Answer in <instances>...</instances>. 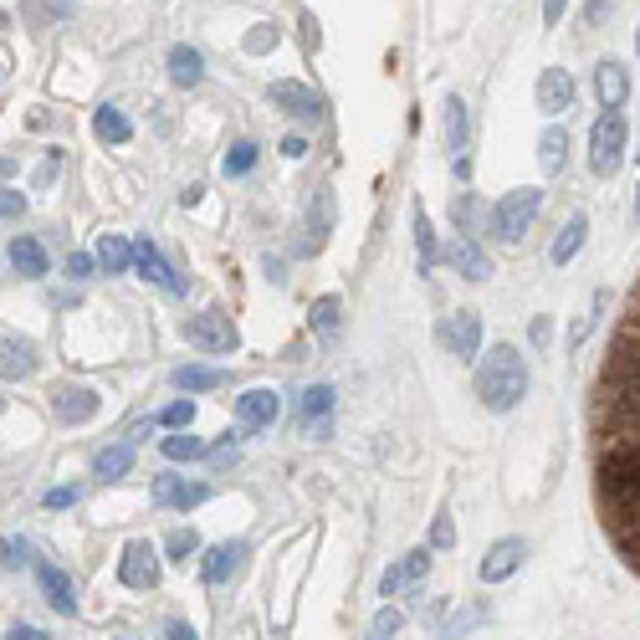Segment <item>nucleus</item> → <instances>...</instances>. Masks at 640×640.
<instances>
[{"instance_id": "obj_40", "label": "nucleus", "mask_w": 640, "mask_h": 640, "mask_svg": "<svg viewBox=\"0 0 640 640\" xmlns=\"http://www.w3.org/2000/svg\"><path fill=\"white\" fill-rule=\"evenodd\" d=\"M16 216H26V190L0 185V221H16Z\"/></svg>"}, {"instance_id": "obj_32", "label": "nucleus", "mask_w": 640, "mask_h": 640, "mask_svg": "<svg viewBox=\"0 0 640 640\" xmlns=\"http://www.w3.org/2000/svg\"><path fill=\"white\" fill-rule=\"evenodd\" d=\"M159 451H164L169 461H190V456H205V441H200V436H190V431H175V436H164V441H159Z\"/></svg>"}, {"instance_id": "obj_53", "label": "nucleus", "mask_w": 640, "mask_h": 640, "mask_svg": "<svg viewBox=\"0 0 640 640\" xmlns=\"http://www.w3.org/2000/svg\"><path fill=\"white\" fill-rule=\"evenodd\" d=\"M0 26H6V11H0Z\"/></svg>"}, {"instance_id": "obj_10", "label": "nucleus", "mask_w": 640, "mask_h": 640, "mask_svg": "<svg viewBox=\"0 0 640 640\" xmlns=\"http://www.w3.org/2000/svg\"><path fill=\"white\" fill-rule=\"evenodd\" d=\"M523 559H528V543H523V538H497V543L487 548V559H482V579H487V584H502Z\"/></svg>"}, {"instance_id": "obj_11", "label": "nucleus", "mask_w": 640, "mask_h": 640, "mask_svg": "<svg viewBox=\"0 0 640 640\" xmlns=\"http://www.w3.org/2000/svg\"><path fill=\"white\" fill-rule=\"evenodd\" d=\"M594 98H600L605 113H620V103L630 98V72L620 62H600L594 67Z\"/></svg>"}, {"instance_id": "obj_36", "label": "nucleus", "mask_w": 640, "mask_h": 640, "mask_svg": "<svg viewBox=\"0 0 640 640\" xmlns=\"http://www.w3.org/2000/svg\"><path fill=\"white\" fill-rule=\"evenodd\" d=\"M190 420H195V405L190 400H169L159 410V425H169V431H190Z\"/></svg>"}, {"instance_id": "obj_8", "label": "nucleus", "mask_w": 640, "mask_h": 640, "mask_svg": "<svg viewBox=\"0 0 640 640\" xmlns=\"http://www.w3.org/2000/svg\"><path fill=\"white\" fill-rule=\"evenodd\" d=\"M538 108L548 118H559V113L574 108V77H569V67H543V77H538Z\"/></svg>"}, {"instance_id": "obj_1", "label": "nucleus", "mask_w": 640, "mask_h": 640, "mask_svg": "<svg viewBox=\"0 0 640 640\" xmlns=\"http://www.w3.org/2000/svg\"><path fill=\"white\" fill-rule=\"evenodd\" d=\"M594 507L615 553L640 574V282L605 349L589 400Z\"/></svg>"}, {"instance_id": "obj_51", "label": "nucleus", "mask_w": 640, "mask_h": 640, "mask_svg": "<svg viewBox=\"0 0 640 640\" xmlns=\"http://www.w3.org/2000/svg\"><path fill=\"white\" fill-rule=\"evenodd\" d=\"M635 216H640V190H635Z\"/></svg>"}, {"instance_id": "obj_2", "label": "nucleus", "mask_w": 640, "mask_h": 640, "mask_svg": "<svg viewBox=\"0 0 640 640\" xmlns=\"http://www.w3.org/2000/svg\"><path fill=\"white\" fill-rule=\"evenodd\" d=\"M528 395V364L512 344H492L477 364V400L492 410V415H507L518 410V400Z\"/></svg>"}, {"instance_id": "obj_22", "label": "nucleus", "mask_w": 640, "mask_h": 640, "mask_svg": "<svg viewBox=\"0 0 640 640\" xmlns=\"http://www.w3.org/2000/svg\"><path fill=\"white\" fill-rule=\"evenodd\" d=\"M216 384H226V369H216V364H180L175 369V390H216Z\"/></svg>"}, {"instance_id": "obj_46", "label": "nucleus", "mask_w": 640, "mask_h": 640, "mask_svg": "<svg viewBox=\"0 0 640 640\" xmlns=\"http://www.w3.org/2000/svg\"><path fill=\"white\" fill-rule=\"evenodd\" d=\"M564 6H569V0H543V21L559 26V21H564Z\"/></svg>"}, {"instance_id": "obj_33", "label": "nucleus", "mask_w": 640, "mask_h": 640, "mask_svg": "<svg viewBox=\"0 0 640 640\" xmlns=\"http://www.w3.org/2000/svg\"><path fill=\"white\" fill-rule=\"evenodd\" d=\"M415 246H420V267L431 272L436 267V231H431V221H425L420 205H415Z\"/></svg>"}, {"instance_id": "obj_38", "label": "nucleus", "mask_w": 640, "mask_h": 640, "mask_svg": "<svg viewBox=\"0 0 640 640\" xmlns=\"http://www.w3.org/2000/svg\"><path fill=\"white\" fill-rule=\"evenodd\" d=\"M400 625H405V615H400L395 605H384V610L374 615V625H369V640H390V635H400Z\"/></svg>"}, {"instance_id": "obj_47", "label": "nucleus", "mask_w": 640, "mask_h": 640, "mask_svg": "<svg viewBox=\"0 0 640 640\" xmlns=\"http://www.w3.org/2000/svg\"><path fill=\"white\" fill-rule=\"evenodd\" d=\"M164 635H169V640H200V635H195L185 620H169V625H164Z\"/></svg>"}, {"instance_id": "obj_41", "label": "nucleus", "mask_w": 640, "mask_h": 640, "mask_svg": "<svg viewBox=\"0 0 640 640\" xmlns=\"http://www.w3.org/2000/svg\"><path fill=\"white\" fill-rule=\"evenodd\" d=\"M431 543H436V548H451V543H456V528H451L446 512H436V523H431Z\"/></svg>"}, {"instance_id": "obj_17", "label": "nucleus", "mask_w": 640, "mask_h": 640, "mask_svg": "<svg viewBox=\"0 0 640 640\" xmlns=\"http://www.w3.org/2000/svg\"><path fill=\"white\" fill-rule=\"evenodd\" d=\"M446 262L466 277V282H482L487 272H492V262H487V251L472 241V236H456L451 246H446Z\"/></svg>"}, {"instance_id": "obj_30", "label": "nucleus", "mask_w": 640, "mask_h": 640, "mask_svg": "<svg viewBox=\"0 0 640 640\" xmlns=\"http://www.w3.org/2000/svg\"><path fill=\"white\" fill-rule=\"evenodd\" d=\"M93 128H98V139H103V144H128V134H134V123H128L118 108H98Z\"/></svg>"}, {"instance_id": "obj_23", "label": "nucleus", "mask_w": 640, "mask_h": 640, "mask_svg": "<svg viewBox=\"0 0 640 640\" xmlns=\"http://www.w3.org/2000/svg\"><path fill=\"white\" fill-rule=\"evenodd\" d=\"M169 77H175L180 88H195V82L205 77V57L195 47H175L169 52Z\"/></svg>"}, {"instance_id": "obj_26", "label": "nucleus", "mask_w": 640, "mask_h": 640, "mask_svg": "<svg viewBox=\"0 0 640 640\" xmlns=\"http://www.w3.org/2000/svg\"><path fill=\"white\" fill-rule=\"evenodd\" d=\"M128 466H134V446H108V451H98V456H93V472H98L103 482L128 477Z\"/></svg>"}, {"instance_id": "obj_37", "label": "nucleus", "mask_w": 640, "mask_h": 640, "mask_svg": "<svg viewBox=\"0 0 640 640\" xmlns=\"http://www.w3.org/2000/svg\"><path fill=\"white\" fill-rule=\"evenodd\" d=\"M338 308H344V303H338L333 292L318 297V303H313V328H318V333H338Z\"/></svg>"}, {"instance_id": "obj_4", "label": "nucleus", "mask_w": 640, "mask_h": 640, "mask_svg": "<svg viewBox=\"0 0 640 640\" xmlns=\"http://www.w3.org/2000/svg\"><path fill=\"white\" fill-rule=\"evenodd\" d=\"M625 159V118L620 113H600L589 128V169L600 180H610Z\"/></svg>"}, {"instance_id": "obj_15", "label": "nucleus", "mask_w": 640, "mask_h": 640, "mask_svg": "<svg viewBox=\"0 0 640 640\" xmlns=\"http://www.w3.org/2000/svg\"><path fill=\"white\" fill-rule=\"evenodd\" d=\"M205 497H210L205 482H185V477H169V472L154 477V502H159V507H185V512H190V507L205 502Z\"/></svg>"}, {"instance_id": "obj_19", "label": "nucleus", "mask_w": 640, "mask_h": 640, "mask_svg": "<svg viewBox=\"0 0 640 640\" xmlns=\"http://www.w3.org/2000/svg\"><path fill=\"white\" fill-rule=\"evenodd\" d=\"M36 374V349L26 338H0V379H26Z\"/></svg>"}, {"instance_id": "obj_50", "label": "nucleus", "mask_w": 640, "mask_h": 640, "mask_svg": "<svg viewBox=\"0 0 640 640\" xmlns=\"http://www.w3.org/2000/svg\"><path fill=\"white\" fill-rule=\"evenodd\" d=\"M11 169H16V159H0V180H6V175H11Z\"/></svg>"}, {"instance_id": "obj_42", "label": "nucleus", "mask_w": 640, "mask_h": 640, "mask_svg": "<svg viewBox=\"0 0 640 640\" xmlns=\"http://www.w3.org/2000/svg\"><path fill=\"white\" fill-rule=\"evenodd\" d=\"M93 262H98V256H88V251H77V256H67V277H93Z\"/></svg>"}, {"instance_id": "obj_14", "label": "nucleus", "mask_w": 640, "mask_h": 640, "mask_svg": "<svg viewBox=\"0 0 640 640\" xmlns=\"http://www.w3.org/2000/svg\"><path fill=\"white\" fill-rule=\"evenodd\" d=\"M277 415H282V400L272 390H246L236 400V420L246 425V431H262V425H272Z\"/></svg>"}, {"instance_id": "obj_49", "label": "nucleus", "mask_w": 640, "mask_h": 640, "mask_svg": "<svg viewBox=\"0 0 640 640\" xmlns=\"http://www.w3.org/2000/svg\"><path fill=\"white\" fill-rule=\"evenodd\" d=\"M282 154H287V159H303V154H308V139H297V134L282 139Z\"/></svg>"}, {"instance_id": "obj_43", "label": "nucleus", "mask_w": 640, "mask_h": 640, "mask_svg": "<svg viewBox=\"0 0 640 640\" xmlns=\"http://www.w3.org/2000/svg\"><path fill=\"white\" fill-rule=\"evenodd\" d=\"M77 497H82V492H77V487H52V492H47V497H41V502H47V507H52V512H57V507H72V502H77Z\"/></svg>"}, {"instance_id": "obj_54", "label": "nucleus", "mask_w": 640, "mask_h": 640, "mask_svg": "<svg viewBox=\"0 0 640 640\" xmlns=\"http://www.w3.org/2000/svg\"><path fill=\"white\" fill-rule=\"evenodd\" d=\"M635 154H640V149H635Z\"/></svg>"}, {"instance_id": "obj_48", "label": "nucleus", "mask_w": 640, "mask_h": 640, "mask_svg": "<svg viewBox=\"0 0 640 640\" xmlns=\"http://www.w3.org/2000/svg\"><path fill=\"white\" fill-rule=\"evenodd\" d=\"M605 16H610V6H605V0H589V6H584V21H589V26H600Z\"/></svg>"}, {"instance_id": "obj_28", "label": "nucleus", "mask_w": 640, "mask_h": 640, "mask_svg": "<svg viewBox=\"0 0 640 640\" xmlns=\"http://www.w3.org/2000/svg\"><path fill=\"white\" fill-rule=\"evenodd\" d=\"M98 267L103 272H128L134 267V246H128L123 236H103L98 241Z\"/></svg>"}, {"instance_id": "obj_18", "label": "nucleus", "mask_w": 640, "mask_h": 640, "mask_svg": "<svg viewBox=\"0 0 640 640\" xmlns=\"http://www.w3.org/2000/svg\"><path fill=\"white\" fill-rule=\"evenodd\" d=\"M241 559H246V543H221V548H210L205 564H200L205 584H226V579H236Z\"/></svg>"}, {"instance_id": "obj_34", "label": "nucleus", "mask_w": 640, "mask_h": 640, "mask_svg": "<svg viewBox=\"0 0 640 640\" xmlns=\"http://www.w3.org/2000/svg\"><path fill=\"white\" fill-rule=\"evenodd\" d=\"M169 559H180V564H190L195 559V553H200V533L195 528H175V533H169Z\"/></svg>"}, {"instance_id": "obj_5", "label": "nucleus", "mask_w": 640, "mask_h": 640, "mask_svg": "<svg viewBox=\"0 0 640 640\" xmlns=\"http://www.w3.org/2000/svg\"><path fill=\"white\" fill-rule=\"evenodd\" d=\"M185 338L205 354H236V328L226 313H195L185 318Z\"/></svg>"}, {"instance_id": "obj_21", "label": "nucleus", "mask_w": 640, "mask_h": 640, "mask_svg": "<svg viewBox=\"0 0 640 640\" xmlns=\"http://www.w3.org/2000/svg\"><path fill=\"white\" fill-rule=\"evenodd\" d=\"M11 267L21 277H47V246H41L36 236H16L11 241Z\"/></svg>"}, {"instance_id": "obj_52", "label": "nucleus", "mask_w": 640, "mask_h": 640, "mask_svg": "<svg viewBox=\"0 0 640 640\" xmlns=\"http://www.w3.org/2000/svg\"><path fill=\"white\" fill-rule=\"evenodd\" d=\"M635 52H640V31H635Z\"/></svg>"}, {"instance_id": "obj_16", "label": "nucleus", "mask_w": 640, "mask_h": 640, "mask_svg": "<svg viewBox=\"0 0 640 640\" xmlns=\"http://www.w3.org/2000/svg\"><path fill=\"white\" fill-rule=\"evenodd\" d=\"M134 267H139V277H149L154 287H164V292H185V282L169 272V262L159 256V246L154 241H134Z\"/></svg>"}, {"instance_id": "obj_24", "label": "nucleus", "mask_w": 640, "mask_h": 640, "mask_svg": "<svg viewBox=\"0 0 640 640\" xmlns=\"http://www.w3.org/2000/svg\"><path fill=\"white\" fill-rule=\"evenodd\" d=\"M328 410H333V384H313V390H303V405H297V415H303V425L318 420V436L328 431Z\"/></svg>"}, {"instance_id": "obj_13", "label": "nucleus", "mask_w": 640, "mask_h": 640, "mask_svg": "<svg viewBox=\"0 0 640 640\" xmlns=\"http://www.w3.org/2000/svg\"><path fill=\"white\" fill-rule=\"evenodd\" d=\"M36 584H41V594H47V605L57 615H77V589L57 564H36Z\"/></svg>"}, {"instance_id": "obj_3", "label": "nucleus", "mask_w": 640, "mask_h": 640, "mask_svg": "<svg viewBox=\"0 0 640 640\" xmlns=\"http://www.w3.org/2000/svg\"><path fill=\"white\" fill-rule=\"evenodd\" d=\"M538 205H543V190L533 185H518V190H507L497 205H492V236L497 241H523L533 216H538Z\"/></svg>"}, {"instance_id": "obj_35", "label": "nucleus", "mask_w": 640, "mask_h": 640, "mask_svg": "<svg viewBox=\"0 0 640 640\" xmlns=\"http://www.w3.org/2000/svg\"><path fill=\"white\" fill-rule=\"evenodd\" d=\"M31 564V543L26 538H0V569H26Z\"/></svg>"}, {"instance_id": "obj_44", "label": "nucleus", "mask_w": 640, "mask_h": 640, "mask_svg": "<svg viewBox=\"0 0 640 640\" xmlns=\"http://www.w3.org/2000/svg\"><path fill=\"white\" fill-rule=\"evenodd\" d=\"M482 620H487V610H466L461 620H451V625H446V640H456V635H461L466 625H482Z\"/></svg>"}, {"instance_id": "obj_6", "label": "nucleus", "mask_w": 640, "mask_h": 640, "mask_svg": "<svg viewBox=\"0 0 640 640\" xmlns=\"http://www.w3.org/2000/svg\"><path fill=\"white\" fill-rule=\"evenodd\" d=\"M436 338L456 359H477V349H482V318L477 313H451V318L436 323Z\"/></svg>"}, {"instance_id": "obj_27", "label": "nucleus", "mask_w": 640, "mask_h": 640, "mask_svg": "<svg viewBox=\"0 0 640 640\" xmlns=\"http://www.w3.org/2000/svg\"><path fill=\"white\" fill-rule=\"evenodd\" d=\"M441 113H446V149H456V159H466V103L446 98Z\"/></svg>"}, {"instance_id": "obj_9", "label": "nucleus", "mask_w": 640, "mask_h": 640, "mask_svg": "<svg viewBox=\"0 0 640 640\" xmlns=\"http://www.w3.org/2000/svg\"><path fill=\"white\" fill-rule=\"evenodd\" d=\"M425 569H431V548H415V553H405V559H400L395 569H384L379 594H384V600H395L400 589H410V584H420V579H425Z\"/></svg>"}, {"instance_id": "obj_45", "label": "nucleus", "mask_w": 640, "mask_h": 640, "mask_svg": "<svg viewBox=\"0 0 640 640\" xmlns=\"http://www.w3.org/2000/svg\"><path fill=\"white\" fill-rule=\"evenodd\" d=\"M6 640H52L47 630H36V625H11L6 630Z\"/></svg>"}, {"instance_id": "obj_39", "label": "nucleus", "mask_w": 640, "mask_h": 640, "mask_svg": "<svg viewBox=\"0 0 640 640\" xmlns=\"http://www.w3.org/2000/svg\"><path fill=\"white\" fill-rule=\"evenodd\" d=\"M256 164V144H231V154H226V175H246V169Z\"/></svg>"}, {"instance_id": "obj_31", "label": "nucleus", "mask_w": 640, "mask_h": 640, "mask_svg": "<svg viewBox=\"0 0 640 640\" xmlns=\"http://www.w3.org/2000/svg\"><path fill=\"white\" fill-rule=\"evenodd\" d=\"M308 226H313V246L328 236V226H333V195L328 190H318L313 200H308Z\"/></svg>"}, {"instance_id": "obj_7", "label": "nucleus", "mask_w": 640, "mask_h": 640, "mask_svg": "<svg viewBox=\"0 0 640 640\" xmlns=\"http://www.w3.org/2000/svg\"><path fill=\"white\" fill-rule=\"evenodd\" d=\"M118 579H123L128 589H154V584H159V553H154V543H149V538H134V543L123 548Z\"/></svg>"}, {"instance_id": "obj_20", "label": "nucleus", "mask_w": 640, "mask_h": 640, "mask_svg": "<svg viewBox=\"0 0 640 640\" xmlns=\"http://www.w3.org/2000/svg\"><path fill=\"white\" fill-rule=\"evenodd\" d=\"M272 103L287 108L292 118H318V98L303 88V82H272Z\"/></svg>"}, {"instance_id": "obj_29", "label": "nucleus", "mask_w": 640, "mask_h": 640, "mask_svg": "<svg viewBox=\"0 0 640 640\" xmlns=\"http://www.w3.org/2000/svg\"><path fill=\"white\" fill-rule=\"evenodd\" d=\"M569 159V139H564V128H548V134L538 139V164L548 169V175H559Z\"/></svg>"}, {"instance_id": "obj_12", "label": "nucleus", "mask_w": 640, "mask_h": 640, "mask_svg": "<svg viewBox=\"0 0 640 640\" xmlns=\"http://www.w3.org/2000/svg\"><path fill=\"white\" fill-rule=\"evenodd\" d=\"M52 410H57V420L82 425V420H93V415H98V395L88 390V384H62V390L52 395Z\"/></svg>"}, {"instance_id": "obj_25", "label": "nucleus", "mask_w": 640, "mask_h": 640, "mask_svg": "<svg viewBox=\"0 0 640 640\" xmlns=\"http://www.w3.org/2000/svg\"><path fill=\"white\" fill-rule=\"evenodd\" d=\"M584 236H589V221L584 216H569V226L559 231V241H553V267H564V262H574V251L584 246Z\"/></svg>"}]
</instances>
